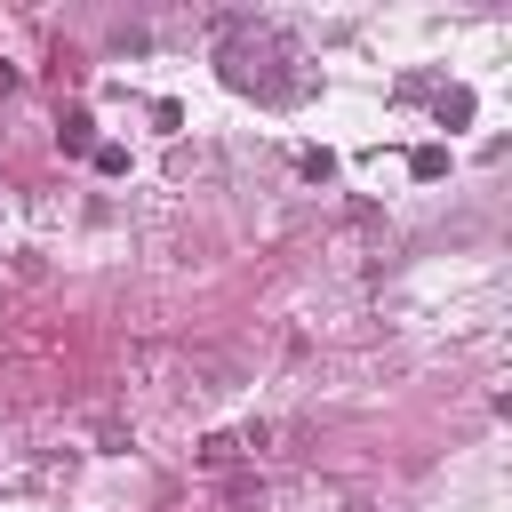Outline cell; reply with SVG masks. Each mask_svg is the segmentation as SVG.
<instances>
[{
    "label": "cell",
    "mask_w": 512,
    "mask_h": 512,
    "mask_svg": "<svg viewBox=\"0 0 512 512\" xmlns=\"http://www.w3.org/2000/svg\"><path fill=\"white\" fill-rule=\"evenodd\" d=\"M240 456H248V440H240V432H208V440H200V464H208V472H232Z\"/></svg>",
    "instance_id": "cell-1"
},
{
    "label": "cell",
    "mask_w": 512,
    "mask_h": 512,
    "mask_svg": "<svg viewBox=\"0 0 512 512\" xmlns=\"http://www.w3.org/2000/svg\"><path fill=\"white\" fill-rule=\"evenodd\" d=\"M464 120H472V88H448L440 96V128H464Z\"/></svg>",
    "instance_id": "cell-3"
},
{
    "label": "cell",
    "mask_w": 512,
    "mask_h": 512,
    "mask_svg": "<svg viewBox=\"0 0 512 512\" xmlns=\"http://www.w3.org/2000/svg\"><path fill=\"white\" fill-rule=\"evenodd\" d=\"M56 136H64V152H96V136H88V112H72Z\"/></svg>",
    "instance_id": "cell-4"
},
{
    "label": "cell",
    "mask_w": 512,
    "mask_h": 512,
    "mask_svg": "<svg viewBox=\"0 0 512 512\" xmlns=\"http://www.w3.org/2000/svg\"><path fill=\"white\" fill-rule=\"evenodd\" d=\"M408 176H424V184L448 176V144H416V152H408Z\"/></svg>",
    "instance_id": "cell-2"
}]
</instances>
